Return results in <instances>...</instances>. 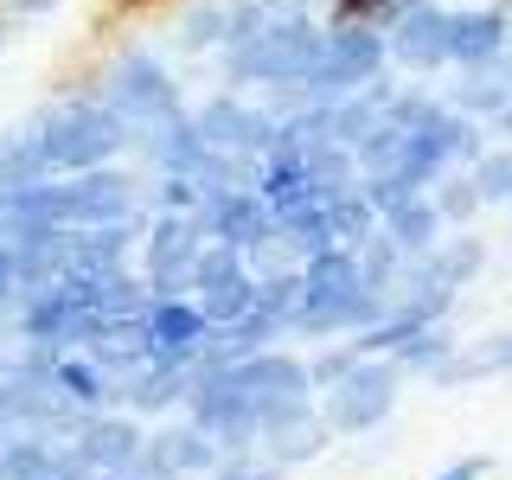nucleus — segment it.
I'll list each match as a JSON object with an SVG mask.
<instances>
[{"mask_svg":"<svg viewBox=\"0 0 512 480\" xmlns=\"http://www.w3.org/2000/svg\"><path fill=\"white\" fill-rule=\"evenodd\" d=\"M141 442H148V423L141 416H128V410H96L84 416V423L71 429V455H77V468L84 474H128L135 468V455H141Z\"/></svg>","mask_w":512,"mask_h":480,"instance_id":"10","label":"nucleus"},{"mask_svg":"<svg viewBox=\"0 0 512 480\" xmlns=\"http://www.w3.org/2000/svg\"><path fill=\"white\" fill-rule=\"evenodd\" d=\"M397 397H404V372L391 359H359L327 391H314V410L327 416L333 436H372L397 416Z\"/></svg>","mask_w":512,"mask_h":480,"instance_id":"5","label":"nucleus"},{"mask_svg":"<svg viewBox=\"0 0 512 480\" xmlns=\"http://www.w3.org/2000/svg\"><path fill=\"white\" fill-rule=\"evenodd\" d=\"M327 218H333V244H346V250H359L365 237L378 231V212H372V199H365L359 180L340 186V192H327Z\"/></svg>","mask_w":512,"mask_h":480,"instance_id":"21","label":"nucleus"},{"mask_svg":"<svg viewBox=\"0 0 512 480\" xmlns=\"http://www.w3.org/2000/svg\"><path fill=\"white\" fill-rule=\"evenodd\" d=\"M378 231L397 244V256H429V250L442 244L448 224H442V212H436V199H429V192H416V199H404L397 212L378 218Z\"/></svg>","mask_w":512,"mask_h":480,"instance_id":"18","label":"nucleus"},{"mask_svg":"<svg viewBox=\"0 0 512 480\" xmlns=\"http://www.w3.org/2000/svg\"><path fill=\"white\" fill-rule=\"evenodd\" d=\"M276 231H282V244L295 250V256H314V250H327V244H333L327 199H308V205H295V212H282V218H276Z\"/></svg>","mask_w":512,"mask_h":480,"instance_id":"22","label":"nucleus"},{"mask_svg":"<svg viewBox=\"0 0 512 480\" xmlns=\"http://www.w3.org/2000/svg\"><path fill=\"white\" fill-rule=\"evenodd\" d=\"M218 372L231 378V384H237V391L250 397L256 410H263V429L314 404V378H308V359H295L288 346L250 352V359H237V365H218Z\"/></svg>","mask_w":512,"mask_h":480,"instance_id":"7","label":"nucleus"},{"mask_svg":"<svg viewBox=\"0 0 512 480\" xmlns=\"http://www.w3.org/2000/svg\"><path fill=\"white\" fill-rule=\"evenodd\" d=\"M205 480H288L282 461H269L263 448H237V455H218V468Z\"/></svg>","mask_w":512,"mask_h":480,"instance_id":"26","label":"nucleus"},{"mask_svg":"<svg viewBox=\"0 0 512 480\" xmlns=\"http://www.w3.org/2000/svg\"><path fill=\"white\" fill-rule=\"evenodd\" d=\"M148 461H160V468H167L173 480H205L218 468V442L205 436V429H192L186 416H167V423L160 429H148Z\"/></svg>","mask_w":512,"mask_h":480,"instance_id":"13","label":"nucleus"},{"mask_svg":"<svg viewBox=\"0 0 512 480\" xmlns=\"http://www.w3.org/2000/svg\"><path fill=\"white\" fill-rule=\"evenodd\" d=\"M461 346V333H455V320H429V327H416L404 346L391 352V365L404 378H436L442 365H448V352Z\"/></svg>","mask_w":512,"mask_h":480,"instance_id":"20","label":"nucleus"},{"mask_svg":"<svg viewBox=\"0 0 512 480\" xmlns=\"http://www.w3.org/2000/svg\"><path fill=\"white\" fill-rule=\"evenodd\" d=\"M90 480H116V474H90Z\"/></svg>","mask_w":512,"mask_h":480,"instance_id":"33","label":"nucleus"},{"mask_svg":"<svg viewBox=\"0 0 512 480\" xmlns=\"http://www.w3.org/2000/svg\"><path fill=\"white\" fill-rule=\"evenodd\" d=\"M506 45H512V26L500 7H448V64L455 71L493 64Z\"/></svg>","mask_w":512,"mask_h":480,"instance_id":"12","label":"nucleus"},{"mask_svg":"<svg viewBox=\"0 0 512 480\" xmlns=\"http://www.w3.org/2000/svg\"><path fill=\"white\" fill-rule=\"evenodd\" d=\"M416 0H327V26H372L391 32L397 13H410Z\"/></svg>","mask_w":512,"mask_h":480,"instance_id":"25","label":"nucleus"},{"mask_svg":"<svg viewBox=\"0 0 512 480\" xmlns=\"http://www.w3.org/2000/svg\"><path fill=\"white\" fill-rule=\"evenodd\" d=\"M359 359H365V352H359V346H352V340H346V346H320V352H314V359H308V378H314V391H327V384H333V378H340V372H346V365H359Z\"/></svg>","mask_w":512,"mask_h":480,"instance_id":"27","label":"nucleus"},{"mask_svg":"<svg viewBox=\"0 0 512 480\" xmlns=\"http://www.w3.org/2000/svg\"><path fill=\"white\" fill-rule=\"evenodd\" d=\"M45 218L64 224V231L148 218V180H135L122 160L84 167V173H58V180H45Z\"/></svg>","mask_w":512,"mask_h":480,"instance_id":"3","label":"nucleus"},{"mask_svg":"<svg viewBox=\"0 0 512 480\" xmlns=\"http://www.w3.org/2000/svg\"><path fill=\"white\" fill-rule=\"evenodd\" d=\"M96 90H103V103L128 122V135H135V141H148L167 122L186 116L180 84H173V71L160 64V52H148V45H122V52L103 64Z\"/></svg>","mask_w":512,"mask_h":480,"instance_id":"2","label":"nucleus"},{"mask_svg":"<svg viewBox=\"0 0 512 480\" xmlns=\"http://www.w3.org/2000/svg\"><path fill=\"white\" fill-rule=\"evenodd\" d=\"M0 480H7V455H0Z\"/></svg>","mask_w":512,"mask_h":480,"instance_id":"32","label":"nucleus"},{"mask_svg":"<svg viewBox=\"0 0 512 480\" xmlns=\"http://www.w3.org/2000/svg\"><path fill=\"white\" fill-rule=\"evenodd\" d=\"M384 52H391L397 71L436 77L448 64V7H442V0H416L410 13H397L391 32H384Z\"/></svg>","mask_w":512,"mask_h":480,"instance_id":"11","label":"nucleus"},{"mask_svg":"<svg viewBox=\"0 0 512 480\" xmlns=\"http://www.w3.org/2000/svg\"><path fill=\"white\" fill-rule=\"evenodd\" d=\"M487 256H493V250H487V237H474L468 224H461V231H448L442 244L423 256V269L448 288V295H468V288L487 276Z\"/></svg>","mask_w":512,"mask_h":480,"instance_id":"15","label":"nucleus"},{"mask_svg":"<svg viewBox=\"0 0 512 480\" xmlns=\"http://www.w3.org/2000/svg\"><path fill=\"white\" fill-rule=\"evenodd\" d=\"M141 333H148V359L154 365H192L205 359V340H212V320L192 295H167V301H148V314H141Z\"/></svg>","mask_w":512,"mask_h":480,"instance_id":"9","label":"nucleus"},{"mask_svg":"<svg viewBox=\"0 0 512 480\" xmlns=\"http://www.w3.org/2000/svg\"><path fill=\"white\" fill-rule=\"evenodd\" d=\"M500 13H506V26H512V0H506V7H500Z\"/></svg>","mask_w":512,"mask_h":480,"instance_id":"31","label":"nucleus"},{"mask_svg":"<svg viewBox=\"0 0 512 480\" xmlns=\"http://www.w3.org/2000/svg\"><path fill=\"white\" fill-rule=\"evenodd\" d=\"M205 224L199 212H148V224H141V282H148L154 301L167 295H192V276H199V256H205Z\"/></svg>","mask_w":512,"mask_h":480,"instance_id":"6","label":"nucleus"},{"mask_svg":"<svg viewBox=\"0 0 512 480\" xmlns=\"http://www.w3.org/2000/svg\"><path fill=\"white\" fill-rule=\"evenodd\" d=\"M32 141H39L45 173H84V167H109L135 148L128 122L103 103V90H64L58 103H45L32 116Z\"/></svg>","mask_w":512,"mask_h":480,"instance_id":"1","label":"nucleus"},{"mask_svg":"<svg viewBox=\"0 0 512 480\" xmlns=\"http://www.w3.org/2000/svg\"><path fill=\"white\" fill-rule=\"evenodd\" d=\"M493 474V455H455L448 468H436L429 480H487Z\"/></svg>","mask_w":512,"mask_h":480,"instance_id":"28","label":"nucleus"},{"mask_svg":"<svg viewBox=\"0 0 512 480\" xmlns=\"http://www.w3.org/2000/svg\"><path fill=\"white\" fill-rule=\"evenodd\" d=\"M333 442H340V436L327 429V416H320V410L308 404V410L282 416V423H269V429H263V442H256V448H263L269 461H282V468L295 474V468H308V461H320V455H327Z\"/></svg>","mask_w":512,"mask_h":480,"instance_id":"14","label":"nucleus"},{"mask_svg":"<svg viewBox=\"0 0 512 480\" xmlns=\"http://www.w3.org/2000/svg\"><path fill=\"white\" fill-rule=\"evenodd\" d=\"M320 32L327 26L314 13L308 20H282V26L256 32L244 45H231V52H218V71L231 90H295L320 58Z\"/></svg>","mask_w":512,"mask_h":480,"instance_id":"4","label":"nucleus"},{"mask_svg":"<svg viewBox=\"0 0 512 480\" xmlns=\"http://www.w3.org/2000/svg\"><path fill=\"white\" fill-rule=\"evenodd\" d=\"M0 423H7V372H0Z\"/></svg>","mask_w":512,"mask_h":480,"instance_id":"30","label":"nucleus"},{"mask_svg":"<svg viewBox=\"0 0 512 480\" xmlns=\"http://www.w3.org/2000/svg\"><path fill=\"white\" fill-rule=\"evenodd\" d=\"M474 186H480V205H493V212H506L512 205V148L500 141V148H480V160H474Z\"/></svg>","mask_w":512,"mask_h":480,"instance_id":"24","label":"nucleus"},{"mask_svg":"<svg viewBox=\"0 0 512 480\" xmlns=\"http://www.w3.org/2000/svg\"><path fill=\"white\" fill-rule=\"evenodd\" d=\"M0 455H7V480H90L71 448L45 436H0Z\"/></svg>","mask_w":512,"mask_h":480,"instance_id":"16","label":"nucleus"},{"mask_svg":"<svg viewBox=\"0 0 512 480\" xmlns=\"http://www.w3.org/2000/svg\"><path fill=\"white\" fill-rule=\"evenodd\" d=\"M52 384H58V397H64V404H71L77 416L116 410V378H109L103 365L90 359V352H58V372H52Z\"/></svg>","mask_w":512,"mask_h":480,"instance_id":"17","label":"nucleus"},{"mask_svg":"<svg viewBox=\"0 0 512 480\" xmlns=\"http://www.w3.org/2000/svg\"><path fill=\"white\" fill-rule=\"evenodd\" d=\"M429 199H436V212L448 231H461V224H474V212H487L480 205V186H474V173L468 167H448L436 186H429Z\"/></svg>","mask_w":512,"mask_h":480,"instance_id":"23","label":"nucleus"},{"mask_svg":"<svg viewBox=\"0 0 512 480\" xmlns=\"http://www.w3.org/2000/svg\"><path fill=\"white\" fill-rule=\"evenodd\" d=\"M224 13H231V0H192V7L173 13V52H186V58H212L218 45H224Z\"/></svg>","mask_w":512,"mask_h":480,"instance_id":"19","label":"nucleus"},{"mask_svg":"<svg viewBox=\"0 0 512 480\" xmlns=\"http://www.w3.org/2000/svg\"><path fill=\"white\" fill-rule=\"evenodd\" d=\"M52 7H58V0H0V13H7V20H45Z\"/></svg>","mask_w":512,"mask_h":480,"instance_id":"29","label":"nucleus"},{"mask_svg":"<svg viewBox=\"0 0 512 480\" xmlns=\"http://www.w3.org/2000/svg\"><path fill=\"white\" fill-rule=\"evenodd\" d=\"M276 122H282L276 109L244 103V90H224L205 109H192V128L205 135V148L237 154V160H256V167H263V148H269V135H276Z\"/></svg>","mask_w":512,"mask_h":480,"instance_id":"8","label":"nucleus"}]
</instances>
